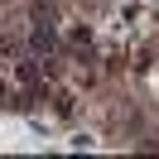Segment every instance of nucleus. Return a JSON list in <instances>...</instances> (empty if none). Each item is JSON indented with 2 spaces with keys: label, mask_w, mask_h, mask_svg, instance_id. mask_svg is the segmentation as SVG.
I'll use <instances>...</instances> for the list:
<instances>
[{
  "label": "nucleus",
  "mask_w": 159,
  "mask_h": 159,
  "mask_svg": "<svg viewBox=\"0 0 159 159\" xmlns=\"http://www.w3.org/2000/svg\"><path fill=\"white\" fill-rule=\"evenodd\" d=\"M34 48L48 53V48H53V29H39V34H34Z\"/></svg>",
  "instance_id": "obj_1"
},
{
  "label": "nucleus",
  "mask_w": 159,
  "mask_h": 159,
  "mask_svg": "<svg viewBox=\"0 0 159 159\" xmlns=\"http://www.w3.org/2000/svg\"><path fill=\"white\" fill-rule=\"evenodd\" d=\"M0 106H5V82H0Z\"/></svg>",
  "instance_id": "obj_2"
}]
</instances>
